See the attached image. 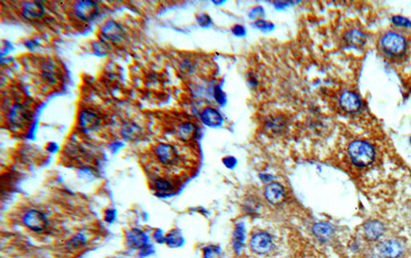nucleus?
Here are the masks:
<instances>
[{
  "label": "nucleus",
  "mask_w": 411,
  "mask_h": 258,
  "mask_svg": "<svg viewBox=\"0 0 411 258\" xmlns=\"http://www.w3.org/2000/svg\"><path fill=\"white\" fill-rule=\"evenodd\" d=\"M264 197L272 205H279L285 198L284 187L278 182H270L264 187Z\"/></svg>",
  "instance_id": "obj_11"
},
{
  "label": "nucleus",
  "mask_w": 411,
  "mask_h": 258,
  "mask_svg": "<svg viewBox=\"0 0 411 258\" xmlns=\"http://www.w3.org/2000/svg\"><path fill=\"white\" fill-rule=\"evenodd\" d=\"M141 134H142V130L139 124H137L135 122H127L122 125L121 135L127 140L135 141L140 138Z\"/></svg>",
  "instance_id": "obj_19"
},
{
  "label": "nucleus",
  "mask_w": 411,
  "mask_h": 258,
  "mask_svg": "<svg viewBox=\"0 0 411 258\" xmlns=\"http://www.w3.org/2000/svg\"><path fill=\"white\" fill-rule=\"evenodd\" d=\"M346 39L351 42L352 45H355V46H357V45L362 46V45L364 44V41H365L364 35H363L360 31H357V30L351 31V32L347 34Z\"/></svg>",
  "instance_id": "obj_23"
},
{
  "label": "nucleus",
  "mask_w": 411,
  "mask_h": 258,
  "mask_svg": "<svg viewBox=\"0 0 411 258\" xmlns=\"http://www.w3.org/2000/svg\"><path fill=\"white\" fill-rule=\"evenodd\" d=\"M352 163L357 167H367L371 165L375 157L373 146L363 140L353 141L347 148Z\"/></svg>",
  "instance_id": "obj_1"
},
{
  "label": "nucleus",
  "mask_w": 411,
  "mask_h": 258,
  "mask_svg": "<svg viewBox=\"0 0 411 258\" xmlns=\"http://www.w3.org/2000/svg\"><path fill=\"white\" fill-rule=\"evenodd\" d=\"M199 128L197 124L192 121H183L176 126V135L183 142H189L194 140L198 135Z\"/></svg>",
  "instance_id": "obj_12"
},
{
  "label": "nucleus",
  "mask_w": 411,
  "mask_h": 258,
  "mask_svg": "<svg viewBox=\"0 0 411 258\" xmlns=\"http://www.w3.org/2000/svg\"><path fill=\"white\" fill-rule=\"evenodd\" d=\"M167 243L169 244V246L171 247H178L182 244L181 242V237L177 234H170L167 238Z\"/></svg>",
  "instance_id": "obj_25"
},
{
  "label": "nucleus",
  "mask_w": 411,
  "mask_h": 258,
  "mask_svg": "<svg viewBox=\"0 0 411 258\" xmlns=\"http://www.w3.org/2000/svg\"><path fill=\"white\" fill-rule=\"evenodd\" d=\"M217 257V252L214 251L213 249H207L205 252V258H216Z\"/></svg>",
  "instance_id": "obj_30"
},
{
  "label": "nucleus",
  "mask_w": 411,
  "mask_h": 258,
  "mask_svg": "<svg viewBox=\"0 0 411 258\" xmlns=\"http://www.w3.org/2000/svg\"><path fill=\"white\" fill-rule=\"evenodd\" d=\"M79 126L85 132H92L97 130L100 125L101 119L97 113L90 110H82L78 118Z\"/></svg>",
  "instance_id": "obj_10"
},
{
  "label": "nucleus",
  "mask_w": 411,
  "mask_h": 258,
  "mask_svg": "<svg viewBox=\"0 0 411 258\" xmlns=\"http://www.w3.org/2000/svg\"><path fill=\"white\" fill-rule=\"evenodd\" d=\"M147 242V236L139 230H132L127 234V243L132 248H143Z\"/></svg>",
  "instance_id": "obj_18"
},
{
  "label": "nucleus",
  "mask_w": 411,
  "mask_h": 258,
  "mask_svg": "<svg viewBox=\"0 0 411 258\" xmlns=\"http://www.w3.org/2000/svg\"><path fill=\"white\" fill-rule=\"evenodd\" d=\"M153 155L156 163L165 168H176L181 164L180 150L169 143H159L153 149Z\"/></svg>",
  "instance_id": "obj_2"
},
{
  "label": "nucleus",
  "mask_w": 411,
  "mask_h": 258,
  "mask_svg": "<svg viewBox=\"0 0 411 258\" xmlns=\"http://www.w3.org/2000/svg\"><path fill=\"white\" fill-rule=\"evenodd\" d=\"M254 25H255L257 28L261 29V30H271V29H273V24H271V23H269V22H266V21H264V20H257V21L254 23Z\"/></svg>",
  "instance_id": "obj_26"
},
{
  "label": "nucleus",
  "mask_w": 411,
  "mask_h": 258,
  "mask_svg": "<svg viewBox=\"0 0 411 258\" xmlns=\"http://www.w3.org/2000/svg\"><path fill=\"white\" fill-rule=\"evenodd\" d=\"M312 233L321 241H328L334 234V230L331 224L326 222H318L312 228Z\"/></svg>",
  "instance_id": "obj_20"
},
{
  "label": "nucleus",
  "mask_w": 411,
  "mask_h": 258,
  "mask_svg": "<svg viewBox=\"0 0 411 258\" xmlns=\"http://www.w3.org/2000/svg\"><path fill=\"white\" fill-rule=\"evenodd\" d=\"M41 77L50 84H55L58 82V79L60 77V71L57 65L52 61L48 60L44 61L41 64Z\"/></svg>",
  "instance_id": "obj_14"
},
{
  "label": "nucleus",
  "mask_w": 411,
  "mask_h": 258,
  "mask_svg": "<svg viewBox=\"0 0 411 258\" xmlns=\"http://www.w3.org/2000/svg\"><path fill=\"white\" fill-rule=\"evenodd\" d=\"M250 247L257 254H265L272 250L273 241L268 233L258 232L251 237Z\"/></svg>",
  "instance_id": "obj_5"
},
{
  "label": "nucleus",
  "mask_w": 411,
  "mask_h": 258,
  "mask_svg": "<svg viewBox=\"0 0 411 258\" xmlns=\"http://www.w3.org/2000/svg\"><path fill=\"white\" fill-rule=\"evenodd\" d=\"M223 163L227 168L233 169L237 165V159L235 157H233V156H228V157H225L223 159Z\"/></svg>",
  "instance_id": "obj_28"
},
{
  "label": "nucleus",
  "mask_w": 411,
  "mask_h": 258,
  "mask_svg": "<svg viewBox=\"0 0 411 258\" xmlns=\"http://www.w3.org/2000/svg\"><path fill=\"white\" fill-rule=\"evenodd\" d=\"M263 15V9L261 8V7H257V8H255L254 10H252L251 12H250V14H249V17L251 18V19H257L259 16H262Z\"/></svg>",
  "instance_id": "obj_27"
},
{
  "label": "nucleus",
  "mask_w": 411,
  "mask_h": 258,
  "mask_svg": "<svg viewBox=\"0 0 411 258\" xmlns=\"http://www.w3.org/2000/svg\"><path fill=\"white\" fill-rule=\"evenodd\" d=\"M201 120L209 126H219L223 122L220 112L212 107H207L201 112Z\"/></svg>",
  "instance_id": "obj_17"
},
{
  "label": "nucleus",
  "mask_w": 411,
  "mask_h": 258,
  "mask_svg": "<svg viewBox=\"0 0 411 258\" xmlns=\"http://www.w3.org/2000/svg\"><path fill=\"white\" fill-rule=\"evenodd\" d=\"M154 185L155 188L160 191V192H164V194H168V192H172L174 190V185L173 183L166 178H156L154 180Z\"/></svg>",
  "instance_id": "obj_22"
},
{
  "label": "nucleus",
  "mask_w": 411,
  "mask_h": 258,
  "mask_svg": "<svg viewBox=\"0 0 411 258\" xmlns=\"http://www.w3.org/2000/svg\"><path fill=\"white\" fill-rule=\"evenodd\" d=\"M364 235L369 241H377L381 237L384 236L386 232V227L380 220L371 219L364 223L363 225Z\"/></svg>",
  "instance_id": "obj_13"
},
{
  "label": "nucleus",
  "mask_w": 411,
  "mask_h": 258,
  "mask_svg": "<svg viewBox=\"0 0 411 258\" xmlns=\"http://www.w3.org/2000/svg\"><path fill=\"white\" fill-rule=\"evenodd\" d=\"M101 37L105 41L113 42V44H119L124 38V30L123 28L115 21H108L101 29Z\"/></svg>",
  "instance_id": "obj_6"
},
{
  "label": "nucleus",
  "mask_w": 411,
  "mask_h": 258,
  "mask_svg": "<svg viewBox=\"0 0 411 258\" xmlns=\"http://www.w3.org/2000/svg\"><path fill=\"white\" fill-rule=\"evenodd\" d=\"M339 104L340 107L349 112V113H353L356 112L360 109L361 107V100L358 97V95H356L353 92H344L343 94H341L340 99H339Z\"/></svg>",
  "instance_id": "obj_15"
},
{
  "label": "nucleus",
  "mask_w": 411,
  "mask_h": 258,
  "mask_svg": "<svg viewBox=\"0 0 411 258\" xmlns=\"http://www.w3.org/2000/svg\"><path fill=\"white\" fill-rule=\"evenodd\" d=\"M45 10L39 3H26L23 7V16L29 21H35L43 18Z\"/></svg>",
  "instance_id": "obj_16"
},
{
  "label": "nucleus",
  "mask_w": 411,
  "mask_h": 258,
  "mask_svg": "<svg viewBox=\"0 0 411 258\" xmlns=\"http://www.w3.org/2000/svg\"><path fill=\"white\" fill-rule=\"evenodd\" d=\"M380 254L385 258H399L403 251V245L396 239H390L383 241L377 246Z\"/></svg>",
  "instance_id": "obj_9"
},
{
  "label": "nucleus",
  "mask_w": 411,
  "mask_h": 258,
  "mask_svg": "<svg viewBox=\"0 0 411 258\" xmlns=\"http://www.w3.org/2000/svg\"><path fill=\"white\" fill-rule=\"evenodd\" d=\"M75 16L84 22L94 20L99 14V6L94 2H78L74 7Z\"/></svg>",
  "instance_id": "obj_8"
},
{
  "label": "nucleus",
  "mask_w": 411,
  "mask_h": 258,
  "mask_svg": "<svg viewBox=\"0 0 411 258\" xmlns=\"http://www.w3.org/2000/svg\"><path fill=\"white\" fill-rule=\"evenodd\" d=\"M245 229L243 224H239L236 228L235 234H234V239H233V244H234V248L237 252H240L244 246L245 243Z\"/></svg>",
  "instance_id": "obj_21"
},
{
  "label": "nucleus",
  "mask_w": 411,
  "mask_h": 258,
  "mask_svg": "<svg viewBox=\"0 0 411 258\" xmlns=\"http://www.w3.org/2000/svg\"><path fill=\"white\" fill-rule=\"evenodd\" d=\"M233 32H234V34L237 35V36H244V35L246 34L245 28H244L243 26H240V25L235 26L234 29H233Z\"/></svg>",
  "instance_id": "obj_29"
},
{
  "label": "nucleus",
  "mask_w": 411,
  "mask_h": 258,
  "mask_svg": "<svg viewBox=\"0 0 411 258\" xmlns=\"http://www.w3.org/2000/svg\"><path fill=\"white\" fill-rule=\"evenodd\" d=\"M8 118L12 125L19 128H23L25 126H28L29 123L31 122L32 113L27 106L18 103L11 108L8 114Z\"/></svg>",
  "instance_id": "obj_4"
},
{
  "label": "nucleus",
  "mask_w": 411,
  "mask_h": 258,
  "mask_svg": "<svg viewBox=\"0 0 411 258\" xmlns=\"http://www.w3.org/2000/svg\"><path fill=\"white\" fill-rule=\"evenodd\" d=\"M381 47L386 54L393 57H399L405 53L407 49V41L401 34L390 31L382 37Z\"/></svg>",
  "instance_id": "obj_3"
},
{
  "label": "nucleus",
  "mask_w": 411,
  "mask_h": 258,
  "mask_svg": "<svg viewBox=\"0 0 411 258\" xmlns=\"http://www.w3.org/2000/svg\"><path fill=\"white\" fill-rule=\"evenodd\" d=\"M392 22H393L396 26H399V27H405V28L411 27V22H410V20H408L407 18H404V17H402V16H394V17L392 18Z\"/></svg>",
  "instance_id": "obj_24"
},
{
  "label": "nucleus",
  "mask_w": 411,
  "mask_h": 258,
  "mask_svg": "<svg viewBox=\"0 0 411 258\" xmlns=\"http://www.w3.org/2000/svg\"><path fill=\"white\" fill-rule=\"evenodd\" d=\"M24 224L33 232H43L48 227V220L45 215L37 210L28 211L24 216Z\"/></svg>",
  "instance_id": "obj_7"
}]
</instances>
